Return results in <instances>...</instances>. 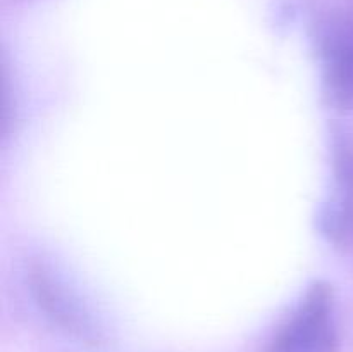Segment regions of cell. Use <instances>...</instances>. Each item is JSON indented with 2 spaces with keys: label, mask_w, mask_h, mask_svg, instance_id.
Returning a JSON list of instances; mask_svg holds the SVG:
<instances>
[{
  "label": "cell",
  "mask_w": 353,
  "mask_h": 352,
  "mask_svg": "<svg viewBox=\"0 0 353 352\" xmlns=\"http://www.w3.org/2000/svg\"><path fill=\"white\" fill-rule=\"evenodd\" d=\"M338 345L333 293L326 285H316L279 326L265 352H336Z\"/></svg>",
  "instance_id": "obj_1"
},
{
  "label": "cell",
  "mask_w": 353,
  "mask_h": 352,
  "mask_svg": "<svg viewBox=\"0 0 353 352\" xmlns=\"http://www.w3.org/2000/svg\"><path fill=\"white\" fill-rule=\"evenodd\" d=\"M321 52L327 95L338 107H353V9L324 23Z\"/></svg>",
  "instance_id": "obj_2"
},
{
  "label": "cell",
  "mask_w": 353,
  "mask_h": 352,
  "mask_svg": "<svg viewBox=\"0 0 353 352\" xmlns=\"http://www.w3.org/2000/svg\"><path fill=\"white\" fill-rule=\"evenodd\" d=\"M31 285L37 292V300L45 313L64 328L68 333L76 335L81 340L97 342L99 340V330L90 320L88 314L81 309L79 302L72 299L61 283L54 280V276L45 268H37L31 275Z\"/></svg>",
  "instance_id": "obj_3"
},
{
  "label": "cell",
  "mask_w": 353,
  "mask_h": 352,
  "mask_svg": "<svg viewBox=\"0 0 353 352\" xmlns=\"http://www.w3.org/2000/svg\"><path fill=\"white\" fill-rule=\"evenodd\" d=\"M336 192L323 217L324 233L341 247H353V141L341 140L334 155Z\"/></svg>",
  "instance_id": "obj_4"
}]
</instances>
